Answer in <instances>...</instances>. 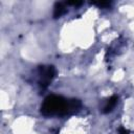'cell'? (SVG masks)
<instances>
[{
	"mask_svg": "<svg viewBox=\"0 0 134 134\" xmlns=\"http://www.w3.org/2000/svg\"><path fill=\"white\" fill-rule=\"evenodd\" d=\"M116 100H117V97H116V96H112V97L108 100L107 105L105 106V108H104V112H105V113H107V112L111 111V110H112V108L115 106Z\"/></svg>",
	"mask_w": 134,
	"mask_h": 134,
	"instance_id": "6da1fadb",
	"label": "cell"
}]
</instances>
